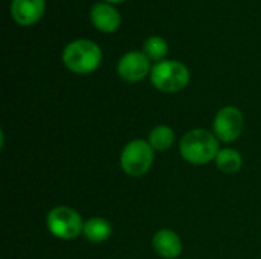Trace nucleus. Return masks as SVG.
Instances as JSON below:
<instances>
[{"mask_svg":"<svg viewBox=\"0 0 261 259\" xmlns=\"http://www.w3.org/2000/svg\"><path fill=\"white\" fill-rule=\"evenodd\" d=\"M106 2H109V3H121L124 0H106Z\"/></svg>","mask_w":261,"mask_h":259,"instance_id":"15","label":"nucleus"},{"mask_svg":"<svg viewBox=\"0 0 261 259\" xmlns=\"http://www.w3.org/2000/svg\"><path fill=\"white\" fill-rule=\"evenodd\" d=\"M46 224L49 232L64 241H70L83 235L84 221L81 215L69 206H57L50 209V212L46 217Z\"/></svg>","mask_w":261,"mask_h":259,"instance_id":"5","label":"nucleus"},{"mask_svg":"<svg viewBox=\"0 0 261 259\" xmlns=\"http://www.w3.org/2000/svg\"><path fill=\"white\" fill-rule=\"evenodd\" d=\"M144 53L148 56V60L156 63L164 61L168 53V44L162 37H150L144 41Z\"/></svg>","mask_w":261,"mask_h":259,"instance_id":"14","label":"nucleus"},{"mask_svg":"<svg viewBox=\"0 0 261 259\" xmlns=\"http://www.w3.org/2000/svg\"><path fill=\"white\" fill-rule=\"evenodd\" d=\"M154 162V150L144 139H135L128 142L121 151V168L130 177L145 176Z\"/></svg>","mask_w":261,"mask_h":259,"instance_id":"4","label":"nucleus"},{"mask_svg":"<svg viewBox=\"0 0 261 259\" xmlns=\"http://www.w3.org/2000/svg\"><path fill=\"white\" fill-rule=\"evenodd\" d=\"M151 73L150 60L144 52H127L118 63V75L127 82H139Z\"/></svg>","mask_w":261,"mask_h":259,"instance_id":"7","label":"nucleus"},{"mask_svg":"<svg viewBox=\"0 0 261 259\" xmlns=\"http://www.w3.org/2000/svg\"><path fill=\"white\" fill-rule=\"evenodd\" d=\"M219 139L214 133L194 128L184 134L179 143V153L191 165H206L214 162L219 154Z\"/></svg>","mask_w":261,"mask_h":259,"instance_id":"1","label":"nucleus"},{"mask_svg":"<svg viewBox=\"0 0 261 259\" xmlns=\"http://www.w3.org/2000/svg\"><path fill=\"white\" fill-rule=\"evenodd\" d=\"M92 23L96 29L106 34L115 32L121 26V14L116 8L107 3H96L90 11Z\"/></svg>","mask_w":261,"mask_h":259,"instance_id":"9","label":"nucleus"},{"mask_svg":"<svg viewBox=\"0 0 261 259\" xmlns=\"http://www.w3.org/2000/svg\"><path fill=\"white\" fill-rule=\"evenodd\" d=\"M148 143L154 151H167L174 143V131L168 125H158L148 134Z\"/></svg>","mask_w":261,"mask_h":259,"instance_id":"13","label":"nucleus"},{"mask_svg":"<svg viewBox=\"0 0 261 259\" xmlns=\"http://www.w3.org/2000/svg\"><path fill=\"white\" fill-rule=\"evenodd\" d=\"M153 249L164 259H176L182 253V240L171 229H161L153 237Z\"/></svg>","mask_w":261,"mask_h":259,"instance_id":"10","label":"nucleus"},{"mask_svg":"<svg viewBox=\"0 0 261 259\" xmlns=\"http://www.w3.org/2000/svg\"><path fill=\"white\" fill-rule=\"evenodd\" d=\"M151 84L165 93L184 90L190 82V70L185 64L174 60H164L151 67Z\"/></svg>","mask_w":261,"mask_h":259,"instance_id":"3","label":"nucleus"},{"mask_svg":"<svg viewBox=\"0 0 261 259\" xmlns=\"http://www.w3.org/2000/svg\"><path fill=\"white\" fill-rule=\"evenodd\" d=\"M214 162H216V166L225 174H236L243 166L242 154L232 148H222Z\"/></svg>","mask_w":261,"mask_h":259,"instance_id":"12","label":"nucleus"},{"mask_svg":"<svg viewBox=\"0 0 261 259\" xmlns=\"http://www.w3.org/2000/svg\"><path fill=\"white\" fill-rule=\"evenodd\" d=\"M44 14V0H12L11 15L21 26L35 24Z\"/></svg>","mask_w":261,"mask_h":259,"instance_id":"8","label":"nucleus"},{"mask_svg":"<svg viewBox=\"0 0 261 259\" xmlns=\"http://www.w3.org/2000/svg\"><path fill=\"white\" fill-rule=\"evenodd\" d=\"M187 259H188V258H187Z\"/></svg>","mask_w":261,"mask_h":259,"instance_id":"16","label":"nucleus"},{"mask_svg":"<svg viewBox=\"0 0 261 259\" xmlns=\"http://www.w3.org/2000/svg\"><path fill=\"white\" fill-rule=\"evenodd\" d=\"M102 61V52L99 46L90 40H75L69 43L63 50L64 66L78 75H87L95 72Z\"/></svg>","mask_w":261,"mask_h":259,"instance_id":"2","label":"nucleus"},{"mask_svg":"<svg viewBox=\"0 0 261 259\" xmlns=\"http://www.w3.org/2000/svg\"><path fill=\"white\" fill-rule=\"evenodd\" d=\"M213 128L220 142H236L245 130V116L240 108L226 105L216 113Z\"/></svg>","mask_w":261,"mask_h":259,"instance_id":"6","label":"nucleus"},{"mask_svg":"<svg viewBox=\"0 0 261 259\" xmlns=\"http://www.w3.org/2000/svg\"><path fill=\"white\" fill-rule=\"evenodd\" d=\"M112 235V224L102 217H92L84 221L83 237L90 243H104Z\"/></svg>","mask_w":261,"mask_h":259,"instance_id":"11","label":"nucleus"}]
</instances>
